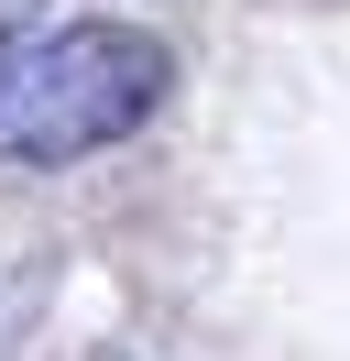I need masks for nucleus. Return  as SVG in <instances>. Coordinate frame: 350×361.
I'll return each mask as SVG.
<instances>
[{"label": "nucleus", "mask_w": 350, "mask_h": 361, "mask_svg": "<svg viewBox=\"0 0 350 361\" xmlns=\"http://www.w3.org/2000/svg\"><path fill=\"white\" fill-rule=\"evenodd\" d=\"M175 88V44L143 23H55L0 44V164L55 176L109 142H131Z\"/></svg>", "instance_id": "1"}]
</instances>
